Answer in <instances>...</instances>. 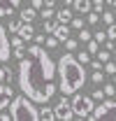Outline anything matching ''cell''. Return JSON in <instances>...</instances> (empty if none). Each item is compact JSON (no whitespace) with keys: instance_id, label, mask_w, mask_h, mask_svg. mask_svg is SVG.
I'll return each instance as SVG.
<instances>
[{"instance_id":"cell-1","label":"cell","mask_w":116,"mask_h":121,"mask_svg":"<svg viewBox=\"0 0 116 121\" xmlns=\"http://www.w3.org/2000/svg\"><path fill=\"white\" fill-rule=\"evenodd\" d=\"M56 72H58L56 63L44 51V47H40V44L28 47L26 58L19 60V70H16L21 95H26L33 103L46 105L58 91V86L54 84Z\"/></svg>"},{"instance_id":"cell-2","label":"cell","mask_w":116,"mask_h":121,"mask_svg":"<svg viewBox=\"0 0 116 121\" xmlns=\"http://www.w3.org/2000/svg\"><path fill=\"white\" fill-rule=\"evenodd\" d=\"M58 68V91L67 98V95H74L79 89H84L86 84V70L84 65L77 60L74 54H63L60 60L56 63Z\"/></svg>"},{"instance_id":"cell-3","label":"cell","mask_w":116,"mask_h":121,"mask_svg":"<svg viewBox=\"0 0 116 121\" xmlns=\"http://www.w3.org/2000/svg\"><path fill=\"white\" fill-rule=\"evenodd\" d=\"M9 107H12V112H9L12 121H40V109L26 95H16Z\"/></svg>"},{"instance_id":"cell-4","label":"cell","mask_w":116,"mask_h":121,"mask_svg":"<svg viewBox=\"0 0 116 121\" xmlns=\"http://www.w3.org/2000/svg\"><path fill=\"white\" fill-rule=\"evenodd\" d=\"M70 103H72V112H74L77 119H88L93 114V109H95L93 98L91 95H84V93H74Z\"/></svg>"},{"instance_id":"cell-5","label":"cell","mask_w":116,"mask_h":121,"mask_svg":"<svg viewBox=\"0 0 116 121\" xmlns=\"http://www.w3.org/2000/svg\"><path fill=\"white\" fill-rule=\"evenodd\" d=\"M86 121H116V100H104L95 105L93 114Z\"/></svg>"},{"instance_id":"cell-6","label":"cell","mask_w":116,"mask_h":121,"mask_svg":"<svg viewBox=\"0 0 116 121\" xmlns=\"http://www.w3.org/2000/svg\"><path fill=\"white\" fill-rule=\"evenodd\" d=\"M54 112H56V119L60 121H74V112H72V103L63 95L60 100H58V105L54 107Z\"/></svg>"},{"instance_id":"cell-7","label":"cell","mask_w":116,"mask_h":121,"mask_svg":"<svg viewBox=\"0 0 116 121\" xmlns=\"http://www.w3.org/2000/svg\"><path fill=\"white\" fill-rule=\"evenodd\" d=\"M12 56V44H9V37H7V30L0 23V63H7Z\"/></svg>"},{"instance_id":"cell-8","label":"cell","mask_w":116,"mask_h":121,"mask_svg":"<svg viewBox=\"0 0 116 121\" xmlns=\"http://www.w3.org/2000/svg\"><path fill=\"white\" fill-rule=\"evenodd\" d=\"M14 91L9 89L7 84H0V109H5L7 105H12V100H14Z\"/></svg>"},{"instance_id":"cell-9","label":"cell","mask_w":116,"mask_h":121,"mask_svg":"<svg viewBox=\"0 0 116 121\" xmlns=\"http://www.w3.org/2000/svg\"><path fill=\"white\" fill-rule=\"evenodd\" d=\"M23 42H30V40H35V28H33V23H23L21 28H19V33H16Z\"/></svg>"},{"instance_id":"cell-10","label":"cell","mask_w":116,"mask_h":121,"mask_svg":"<svg viewBox=\"0 0 116 121\" xmlns=\"http://www.w3.org/2000/svg\"><path fill=\"white\" fill-rule=\"evenodd\" d=\"M72 7H74V12H79V14H88V12H93V2H91V0H74Z\"/></svg>"},{"instance_id":"cell-11","label":"cell","mask_w":116,"mask_h":121,"mask_svg":"<svg viewBox=\"0 0 116 121\" xmlns=\"http://www.w3.org/2000/svg\"><path fill=\"white\" fill-rule=\"evenodd\" d=\"M72 19H74V16H72V9H67V7H63V9H58V12H56V21H58V23H63V26H67Z\"/></svg>"},{"instance_id":"cell-12","label":"cell","mask_w":116,"mask_h":121,"mask_svg":"<svg viewBox=\"0 0 116 121\" xmlns=\"http://www.w3.org/2000/svg\"><path fill=\"white\" fill-rule=\"evenodd\" d=\"M40 121H56V112H54V107H49V105H42V107H40Z\"/></svg>"},{"instance_id":"cell-13","label":"cell","mask_w":116,"mask_h":121,"mask_svg":"<svg viewBox=\"0 0 116 121\" xmlns=\"http://www.w3.org/2000/svg\"><path fill=\"white\" fill-rule=\"evenodd\" d=\"M54 37H56L58 42H67V40H70V26H63V23H60L56 28V33H54Z\"/></svg>"},{"instance_id":"cell-14","label":"cell","mask_w":116,"mask_h":121,"mask_svg":"<svg viewBox=\"0 0 116 121\" xmlns=\"http://www.w3.org/2000/svg\"><path fill=\"white\" fill-rule=\"evenodd\" d=\"M35 16H37V9H33V7H23L19 19H21L23 23H33V21H35Z\"/></svg>"},{"instance_id":"cell-15","label":"cell","mask_w":116,"mask_h":121,"mask_svg":"<svg viewBox=\"0 0 116 121\" xmlns=\"http://www.w3.org/2000/svg\"><path fill=\"white\" fill-rule=\"evenodd\" d=\"M12 79H14V72H12L7 65H0V84H7V86H9Z\"/></svg>"},{"instance_id":"cell-16","label":"cell","mask_w":116,"mask_h":121,"mask_svg":"<svg viewBox=\"0 0 116 121\" xmlns=\"http://www.w3.org/2000/svg\"><path fill=\"white\" fill-rule=\"evenodd\" d=\"M58 26H60V23L56 21V16H54V19H46V21H44V33H46V35H54Z\"/></svg>"},{"instance_id":"cell-17","label":"cell","mask_w":116,"mask_h":121,"mask_svg":"<svg viewBox=\"0 0 116 121\" xmlns=\"http://www.w3.org/2000/svg\"><path fill=\"white\" fill-rule=\"evenodd\" d=\"M21 26H23V21H21V19H16V16H12V19H9V23H7V30H9V33H14V35H16Z\"/></svg>"},{"instance_id":"cell-18","label":"cell","mask_w":116,"mask_h":121,"mask_svg":"<svg viewBox=\"0 0 116 121\" xmlns=\"http://www.w3.org/2000/svg\"><path fill=\"white\" fill-rule=\"evenodd\" d=\"M2 16H14V7H9V5H5V2H0V19Z\"/></svg>"},{"instance_id":"cell-19","label":"cell","mask_w":116,"mask_h":121,"mask_svg":"<svg viewBox=\"0 0 116 121\" xmlns=\"http://www.w3.org/2000/svg\"><path fill=\"white\" fill-rule=\"evenodd\" d=\"M102 91H104L107 100H112V98L116 95V86H114V84H102Z\"/></svg>"},{"instance_id":"cell-20","label":"cell","mask_w":116,"mask_h":121,"mask_svg":"<svg viewBox=\"0 0 116 121\" xmlns=\"http://www.w3.org/2000/svg\"><path fill=\"white\" fill-rule=\"evenodd\" d=\"M91 98H93V103H95V100H98V103H104V100H107V95H104L102 89H95L93 93H91Z\"/></svg>"},{"instance_id":"cell-21","label":"cell","mask_w":116,"mask_h":121,"mask_svg":"<svg viewBox=\"0 0 116 121\" xmlns=\"http://www.w3.org/2000/svg\"><path fill=\"white\" fill-rule=\"evenodd\" d=\"M91 79H93V84H98V86H100L102 82H104V70H95V72L91 75Z\"/></svg>"},{"instance_id":"cell-22","label":"cell","mask_w":116,"mask_h":121,"mask_svg":"<svg viewBox=\"0 0 116 121\" xmlns=\"http://www.w3.org/2000/svg\"><path fill=\"white\" fill-rule=\"evenodd\" d=\"M93 40H95L98 44H104V42H107V30H98V33H93Z\"/></svg>"},{"instance_id":"cell-23","label":"cell","mask_w":116,"mask_h":121,"mask_svg":"<svg viewBox=\"0 0 116 121\" xmlns=\"http://www.w3.org/2000/svg\"><path fill=\"white\" fill-rule=\"evenodd\" d=\"M91 40H93V33H91V30H86V28L79 30V42H86V44H88Z\"/></svg>"},{"instance_id":"cell-24","label":"cell","mask_w":116,"mask_h":121,"mask_svg":"<svg viewBox=\"0 0 116 121\" xmlns=\"http://www.w3.org/2000/svg\"><path fill=\"white\" fill-rule=\"evenodd\" d=\"M102 21L107 23V26H112V23H116V16H114V12H102Z\"/></svg>"},{"instance_id":"cell-25","label":"cell","mask_w":116,"mask_h":121,"mask_svg":"<svg viewBox=\"0 0 116 121\" xmlns=\"http://www.w3.org/2000/svg\"><path fill=\"white\" fill-rule=\"evenodd\" d=\"M95 56H98V60H100L102 65H104V63H109V56H112V54H109V51H107V49H102V51H98V54H95Z\"/></svg>"},{"instance_id":"cell-26","label":"cell","mask_w":116,"mask_h":121,"mask_svg":"<svg viewBox=\"0 0 116 121\" xmlns=\"http://www.w3.org/2000/svg\"><path fill=\"white\" fill-rule=\"evenodd\" d=\"M40 16H42V21H46V19H54V16H56V9H51V7H44Z\"/></svg>"},{"instance_id":"cell-27","label":"cell","mask_w":116,"mask_h":121,"mask_svg":"<svg viewBox=\"0 0 116 121\" xmlns=\"http://www.w3.org/2000/svg\"><path fill=\"white\" fill-rule=\"evenodd\" d=\"M26 51H28L26 47H21V49H12V56L19 58V60H23V58H26Z\"/></svg>"},{"instance_id":"cell-28","label":"cell","mask_w":116,"mask_h":121,"mask_svg":"<svg viewBox=\"0 0 116 121\" xmlns=\"http://www.w3.org/2000/svg\"><path fill=\"white\" fill-rule=\"evenodd\" d=\"M93 12L95 14H102L104 12V0H93Z\"/></svg>"},{"instance_id":"cell-29","label":"cell","mask_w":116,"mask_h":121,"mask_svg":"<svg viewBox=\"0 0 116 121\" xmlns=\"http://www.w3.org/2000/svg\"><path fill=\"white\" fill-rule=\"evenodd\" d=\"M70 26L77 28V30H84V19H81V16H74L72 21H70Z\"/></svg>"},{"instance_id":"cell-30","label":"cell","mask_w":116,"mask_h":121,"mask_svg":"<svg viewBox=\"0 0 116 121\" xmlns=\"http://www.w3.org/2000/svg\"><path fill=\"white\" fill-rule=\"evenodd\" d=\"M86 21L91 26H95V23H100V14H95V12H88L86 14Z\"/></svg>"},{"instance_id":"cell-31","label":"cell","mask_w":116,"mask_h":121,"mask_svg":"<svg viewBox=\"0 0 116 121\" xmlns=\"http://www.w3.org/2000/svg\"><path fill=\"white\" fill-rule=\"evenodd\" d=\"M44 47H46V49H56V47H58V40L54 37V35H46V42H44Z\"/></svg>"},{"instance_id":"cell-32","label":"cell","mask_w":116,"mask_h":121,"mask_svg":"<svg viewBox=\"0 0 116 121\" xmlns=\"http://www.w3.org/2000/svg\"><path fill=\"white\" fill-rule=\"evenodd\" d=\"M77 44H79V40H74V37H70V40L65 42V49H67V54H72L74 49H77Z\"/></svg>"},{"instance_id":"cell-33","label":"cell","mask_w":116,"mask_h":121,"mask_svg":"<svg viewBox=\"0 0 116 121\" xmlns=\"http://www.w3.org/2000/svg\"><path fill=\"white\" fill-rule=\"evenodd\" d=\"M77 60H79L81 65H86V63H91V54H88V51H81V54H77Z\"/></svg>"},{"instance_id":"cell-34","label":"cell","mask_w":116,"mask_h":121,"mask_svg":"<svg viewBox=\"0 0 116 121\" xmlns=\"http://www.w3.org/2000/svg\"><path fill=\"white\" fill-rule=\"evenodd\" d=\"M9 44H12V49H21V47H23V40H21L19 35H14V37L9 40Z\"/></svg>"},{"instance_id":"cell-35","label":"cell","mask_w":116,"mask_h":121,"mask_svg":"<svg viewBox=\"0 0 116 121\" xmlns=\"http://www.w3.org/2000/svg\"><path fill=\"white\" fill-rule=\"evenodd\" d=\"M102 70H104L107 75H116V63H112V60H109V63H104V68H102Z\"/></svg>"},{"instance_id":"cell-36","label":"cell","mask_w":116,"mask_h":121,"mask_svg":"<svg viewBox=\"0 0 116 121\" xmlns=\"http://www.w3.org/2000/svg\"><path fill=\"white\" fill-rule=\"evenodd\" d=\"M88 54H98V51H100V44H98V42H95V40H91V42H88V49H86Z\"/></svg>"},{"instance_id":"cell-37","label":"cell","mask_w":116,"mask_h":121,"mask_svg":"<svg viewBox=\"0 0 116 121\" xmlns=\"http://www.w3.org/2000/svg\"><path fill=\"white\" fill-rule=\"evenodd\" d=\"M107 40H112V42L116 40V23H112V26L107 28Z\"/></svg>"},{"instance_id":"cell-38","label":"cell","mask_w":116,"mask_h":121,"mask_svg":"<svg viewBox=\"0 0 116 121\" xmlns=\"http://www.w3.org/2000/svg\"><path fill=\"white\" fill-rule=\"evenodd\" d=\"M30 7L33 9H44V0H30Z\"/></svg>"},{"instance_id":"cell-39","label":"cell","mask_w":116,"mask_h":121,"mask_svg":"<svg viewBox=\"0 0 116 121\" xmlns=\"http://www.w3.org/2000/svg\"><path fill=\"white\" fill-rule=\"evenodd\" d=\"M44 42H46V35H35V44L44 47Z\"/></svg>"},{"instance_id":"cell-40","label":"cell","mask_w":116,"mask_h":121,"mask_svg":"<svg viewBox=\"0 0 116 121\" xmlns=\"http://www.w3.org/2000/svg\"><path fill=\"white\" fill-rule=\"evenodd\" d=\"M91 68H93V70H102L104 65H102L100 60H91Z\"/></svg>"},{"instance_id":"cell-41","label":"cell","mask_w":116,"mask_h":121,"mask_svg":"<svg viewBox=\"0 0 116 121\" xmlns=\"http://www.w3.org/2000/svg\"><path fill=\"white\" fill-rule=\"evenodd\" d=\"M114 42H112V40H107V42H104V49H107V51H109V54H112V51H114Z\"/></svg>"},{"instance_id":"cell-42","label":"cell","mask_w":116,"mask_h":121,"mask_svg":"<svg viewBox=\"0 0 116 121\" xmlns=\"http://www.w3.org/2000/svg\"><path fill=\"white\" fill-rule=\"evenodd\" d=\"M7 5H9V7H19V5H21V0H7Z\"/></svg>"},{"instance_id":"cell-43","label":"cell","mask_w":116,"mask_h":121,"mask_svg":"<svg viewBox=\"0 0 116 121\" xmlns=\"http://www.w3.org/2000/svg\"><path fill=\"white\" fill-rule=\"evenodd\" d=\"M0 121H12V114H2L0 112Z\"/></svg>"},{"instance_id":"cell-44","label":"cell","mask_w":116,"mask_h":121,"mask_svg":"<svg viewBox=\"0 0 116 121\" xmlns=\"http://www.w3.org/2000/svg\"><path fill=\"white\" fill-rule=\"evenodd\" d=\"M54 2H56V0H44V7H51V9H54Z\"/></svg>"},{"instance_id":"cell-45","label":"cell","mask_w":116,"mask_h":121,"mask_svg":"<svg viewBox=\"0 0 116 121\" xmlns=\"http://www.w3.org/2000/svg\"><path fill=\"white\" fill-rule=\"evenodd\" d=\"M104 5H112V7H116V0H104Z\"/></svg>"},{"instance_id":"cell-46","label":"cell","mask_w":116,"mask_h":121,"mask_svg":"<svg viewBox=\"0 0 116 121\" xmlns=\"http://www.w3.org/2000/svg\"><path fill=\"white\" fill-rule=\"evenodd\" d=\"M63 2H65V5H72V2H74V0H63Z\"/></svg>"},{"instance_id":"cell-47","label":"cell","mask_w":116,"mask_h":121,"mask_svg":"<svg viewBox=\"0 0 116 121\" xmlns=\"http://www.w3.org/2000/svg\"><path fill=\"white\" fill-rule=\"evenodd\" d=\"M74 121H86V119H74Z\"/></svg>"},{"instance_id":"cell-48","label":"cell","mask_w":116,"mask_h":121,"mask_svg":"<svg viewBox=\"0 0 116 121\" xmlns=\"http://www.w3.org/2000/svg\"><path fill=\"white\" fill-rule=\"evenodd\" d=\"M114 86H116V75H114Z\"/></svg>"},{"instance_id":"cell-49","label":"cell","mask_w":116,"mask_h":121,"mask_svg":"<svg viewBox=\"0 0 116 121\" xmlns=\"http://www.w3.org/2000/svg\"><path fill=\"white\" fill-rule=\"evenodd\" d=\"M112 54H116V47H114V51H112Z\"/></svg>"},{"instance_id":"cell-50","label":"cell","mask_w":116,"mask_h":121,"mask_svg":"<svg viewBox=\"0 0 116 121\" xmlns=\"http://www.w3.org/2000/svg\"><path fill=\"white\" fill-rule=\"evenodd\" d=\"M114 16H116V7H114Z\"/></svg>"},{"instance_id":"cell-51","label":"cell","mask_w":116,"mask_h":121,"mask_svg":"<svg viewBox=\"0 0 116 121\" xmlns=\"http://www.w3.org/2000/svg\"><path fill=\"white\" fill-rule=\"evenodd\" d=\"M0 2H7V0H0Z\"/></svg>"}]
</instances>
